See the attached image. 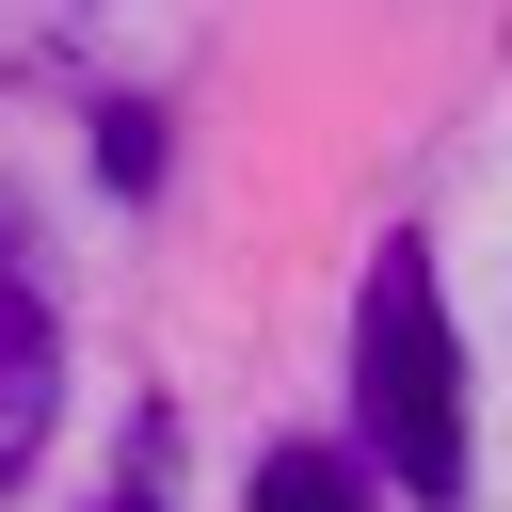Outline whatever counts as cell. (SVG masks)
<instances>
[{
	"label": "cell",
	"mask_w": 512,
	"mask_h": 512,
	"mask_svg": "<svg viewBox=\"0 0 512 512\" xmlns=\"http://www.w3.org/2000/svg\"><path fill=\"white\" fill-rule=\"evenodd\" d=\"M352 416H368V464L400 496H464V336H448V288L416 240L368 256V304H352Z\"/></svg>",
	"instance_id": "obj_1"
},
{
	"label": "cell",
	"mask_w": 512,
	"mask_h": 512,
	"mask_svg": "<svg viewBox=\"0 0 512 512\" xmlns=\"http://www.w3.org/2000/svg\"><path fill=\"white\" fill-rule=\"evenodd\" d=\"M256 512H368V464L352 448H272L256 464Z\"/></svg>",
	"instance_id": "obj_3"
},
{
	"label": "cell",
	"mask_w": 512,
	"mask_h": 512,
	"mask_svg": "<svg viewBox=\"0 0 512 512\" xmlns=\"http://www.w3.org/2000/svg\"><path fill=\"white\" fill-rule=\"evenodd\" d=\"M48 384H64V352H48V304H32L16 272H0V464H16L32 432H48Z\"/></svg>",
	"instance_id": "obj_2"
}]
</instances>
